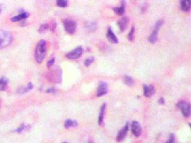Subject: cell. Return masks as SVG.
Segmentation results:
<instances>
[{"instance_id": "9", "label": "cell", "mask_w": 191, "mask_h": 143, "mask_svg": "<svg viewBox=\"0 0 191 143\" xmlns=\"http://www.w3.org/2000/svg\"><path fill=\"white\" fill-rule=\"evenodd\" d=\"M129 125H129V123H127L126 125H125V127H124L120 131H119V132H118V135H117L116 137L117 142H122V141L125 139L127 134V132H128Z\"/></svg>"}, {"instance_id": "17", "label": "cell", "mask_w": 191, "mask_h": 143, "mask_svg": "<svg viewBox=\"0 0 191 143\" xmlns=\"http://www.w3.org/2000/svg\"><path fill=\"white\" fill-rule=\"evenodd\" d=\"M105 109H106V104L105 103L103 104V105L101 106V108H100V114H99V117H98V125H103V120H104L105 112Z\"/></svg>"}, {"instance_id": "12", "label": "cell", "mask_w": 191, "mask_h": 143, "mask_svg": "<svg viewBox=\"0 0 191 143\" xmlns=\"http://www.w3.org/2000/svg\"><path fill=\"white\" fill-rule=\"evenodd\" d=\"M129 22V19L126 17H122V19H120L119 21L118 22V27H119L120 30L121 32H123L127 28V25Z\"/></svg>"}, {"instance_id": "26", "label": "cell", "mask_w": 191, "mask_h": 143, "mask_svg": "<svg viewBox=\"0 0 191 143\" xmlns=\"http://www.w3.org/2000/svg\"><path fill=\"white\" fill-rule=\"evenodd\" d=\"M28 127H29V126H27V125H25L24 124H22L20 126V127L17 128L15 131L17 132H18V133H21L22 131H24L25 129H27V128H28Z\"/></svg>"}, {"instance_id": "13", "label": "cell", "mask_w": 191, "mask_h": 143, "mask_svg": "<svg viewBox=\"0 0 191 143\" xmlns=\"http://www.w3.org/2000/svg\"><path fill=\"white\" fill-rule=\"evenodd\" d=\"M29 13L25 12H23L20 13V14L17 16H14L11 19L12 22H20V21L24 20V19H26L27 18L29 17Z\"/></svg>"}, {"instance_id": "8", "label": "cell", "mask_w": 191, "mask_h": 143, "mask_svg": "<svg viewBox=\"0 0 191 143\" xmlns=\"http://www.w3.org/2000/svg\"><path fill=\"white\" fill-rule=\"evenodd\" d=\"M131 132L133 135L139 137L142 133V127L137 121H133L131 125Z\"/></svg>"}, {"instance_id": "3", "label": "cell", "mask_w": 191, "mask_h": 143, "mask_svg": "<svg viewBox=\"0 0 191 143\" xmlns=\"http://www.w3.org/2000/svg\"><path fill=\"white\" fill-rule=\"evenodd\" d=\"M64 28L65 32L69 35H73L75 33L77 29V23L74 20L66 19L63 21Z\"/></svg>"}, {"instance_id": "24", "label": "cell", "mask_w": 191, "mask_h": 143, "mask_svg": "<svg viewBox=\"0 0 191 143\" xmlns=\"http://www.w3.org/2000/svg\"><path fill=\"white\" fill-rule=\"evenodd\" d=\"M49 25L48 24H43V25H41L39 28V33H43V32H46L47 29H49Z\"/></svg>"}, {"instance_id": "19", "label": "cell", "mask_w": 191, "mask_h": 143, "mask_svg": "<svg viewBox=\"0 0 191 143\" xmlns=\"http://www.w3.org/2000/svg\"><path fill=\"white\" fill-rule=\"evenodd\" d=\"M78 125V123L76 121V120H67L65 122V124H64V126L66 129H69V128L72 127H76Z\"/></svg>"}, {"instance_id": "18", "label": "cell", "mask_w": 191, "mask_h": 143, "mask_svg": "<svg viewBox=\"0 0 191 143\" xmlns=\"http://www.w3.org/2000/svg\"><path fill=\"white\" fill-rule=\"evenodd\" d=\"M8 88V79L6 77L0 78V91H5Z\"/></svg>"}, {"instance_id": "31", "label": "cell", "mask_w": 191, "mask_h": 143, "mask_svg": "<svg viewBox=\"0 0 191 143\" xmlns=\"http://www.w3.org/2000/svg\"><path fill=\"white\" fill-rule=\"evenodd\" d=\"M1 10H2V7H1V5L0 4V14H1Z\"/></svg>"}, {"instance_id": "28", "label": "cell", "mask_w": 191, "mask_h": 143, "mask_svg": "<svg viewBox=\"0 0 191 143\" xmlns=\"http://www.w3.org/2000/svg\"><path fill=\"white\" fill-rule=\"evenodd\" d=\"M175 142V137L174 134H171V135H170V137H169V138H168L167 142H168V143H174Z\"/></svg>"}, {"instance_id": "23", "label": "cell", "mask_w": 191, "mask_h": 143, "mask_svg": "<svg viewBox=\"0 0 191 143\" xmlns=\"http://www.w3.org/2000/svg\"><path fill=\"white\" fill-rule=\"evenodd\" d=\"M135 27L133 26V27H132L131 29H130V33H129L128 35H127V39H128L129 41L133 42V40H134V39H135Z\"/></svg>"}, {"instance_id": "20", "label": "cell", "mask_w": 191, "mask_h": 143, "mask_svg": "<svg viewBox=\"0 0 191 143\" xmlns=\"http://www.w3.org/2000/svg\"><path fill=\"white\" fill-rule=\"evenodd\" d=\"M123 82L127 86H133L134 84V80L130 76L125 75L123 77Z\"/></svg>"}, {"instance_id": "1", "label": "cell", "mask_w": 191, "mask_h": 143, "mask_svg": "<svg viewBox=\"0 0 191 143\" xmlns=\"http://www.w3.org/2000/svg\"><path fill=\"white\" fill-rule=\"evenodd\" d=\"M47 54V42L45 40L42 39L37 43L35 49V58L37 63L41 64Z\"/></svg>"}, {"instance_id": "10", "label": "cell", "mask_w": 191, "mask_h": 143, "mask_svg": "<svg viewBox=\"0 0 191 143\" xmlns=\"http://www.w3.org/2000/svg\"><path fill=\"white\" fill-rule=\"evenodd\" d=\"M144 96L147 98H150L155 94V88L153 85H143Z\"/></svg>"}, {"instance_id": "16", "label": "cell", "mask_w": 191, "mask_h": 143, "mask_svg": "<svg viewBox=\"0 0 191 143\" xmlns=\"http://www.w3.org/2000/svg\"><path fill=\"white\" fill-rule=\"evenodd\" d=\"M114 12L119 16H122L125 14V2L122 1V5L120 7H114L113 8Z\"/></svg>"}, {"instance_id": "11", "label": "cell", "mask_w": 191, "mask_h": 143, "mask_svg": "<svg viewBox=\"0 0 191 143\" xmlns=\"http://www.w3.org/2000/svg\"><path fill=\"white\" fill-rule=\"evenodd\" d=\"M106 36L107 39L109 40L110 42H112V44H118V43L119 42L118 37H116V35H115V34H114V32H112V29H111V27L108 28Z\"/></svg>"}, {"instance_id": "32", "label": "cell", "mask_w": 191, "mask_h": 143, "mask_svg": "<svg viewBox=\"0 0 191 143\" xmlns=\"http://www.w3.org/2000/svg\"><path fill=\"white\" fill-rule=\"evenodd\" d=\"M0 105H1V104H0Z\"/></svg>"}, {"instance_id": "15", "label": "cell", "mask_w": 191, "mask_h": 143, "mask_svg": "<svg viewBox=\"0 0 191 143\" xmlns=\"http://www.w3.org/2000/svg\"><path fill=\"white\" fill-rule=\"evenodd\" d=\"M180 7L183 11L188 12L191 7V0H181Z\"/></svg>"}, {"instance_id": "29", "label": "cell", "mask_w": 191, "mask_h": 143, "mask_svg": "<svg viewBox=\"0 0 191 143\" xmlns=\"http://www.w3.org/2000/svg\"><path fill=\"white\" fill-rule=\"evenodd\" d=\"M46 92H47V93H50V94H53V95H54V94H56L57 93V89H56L55 88H49L48 89H47V90H46Z\"/></svg>"}, {"instance_id": "30", "label": "cell", "mask_w": 191, "mask_h": 143, "mask_svg": "<svg viewBox=\"0 0 191 143\" xmlns=\"http://www.w3.org/2000/svg\"><path fill=\"white\" fill-rule=\"evenodd\" d=\"M158 102H159L160 105H164V104H165V99H164V98L161 97L160 99H159V101H158Z\"/></svg>"}, {"instance_id": "14", "label": "cell", "mask_w": 191, "mask_h": 143, "mask_svg": "<svg viewBox=\"0 0 191 143\" xmlns=\"http://www.w3.org/2000/svg\"><path fill=\"white\" fill-rule=\"evenodd\" d=\"M32 89H33V84H32L31 82H29L27 84V86H25V87H20V88L17 90V92L18 94H20V95H24V94L27 93V92L32 90Z\"/></svg>"}, {"instance_id": "27", "label": "cell", "mask_w": 191, "mask_h": 143, "mask_svg": "<svg viewBox=\"0 0 191 143\" xmlns=\"http://www.w3.org/2000/svg\"><path fill=\"white\" fill-rule=\"evenodd\" d=\"M54 62H55V58L54 57L51 58L50 60H48V62H47V67L50 68V67H52L53 65H54Z\"/></svg>"}, {"instance_id": "2", "label": "cell", "mask_w": 191, "mask_h": 143, "mask_svg": "<svg viewBox=\"0 0 191 143\" xmlns=\"http://www.w3.org/2000/svg\"><path fill=\"white\" fill-rule=\"evenodd\" d=\"M13 40V37L10 32L0 29V49L8 47Z\"/></svg>"}, {"instance_id": "5", "label": "cell", "mask_w": 191, "mask_h": 143, "mask_svg": "<svg viewBox=\"0 0 191 143\" xmlns=\"http://www.w3.org/2000/svg\"><path fill=\"white\" fill-rule=\"evenodd\" d=\"M177 106L180 109L181 112L184 117H189L190 116V105L185 101H180L177 104Z\"/></svg>"}, {"instance_id": "7", "label": "cell", "mask_w": 191, "mask_h": 143, "mask_svg": "<svg viewBox=\"0 0 191 143\" xmlns=\"http://www.w3.org/2000/svg\"><path fill=\"white\" fill-rule=\"evenodd\" d=\"M108 92V85L107 82H99L98 87L97 89V96L103 97L107 94Z\"/></svg>"}, {"instance_id": "25", "label": "cell", "mask_w": 191, "mask_h": 143, "mask_svg": "<svg viewBox=\"0 0 191 143\" xmlns=\"http://www.w3.org/2000/svg\"><path fill=\"white\" fill-rule=\"evenodd\" d=\"M94 58L93 57H91L87 58V59L85 60V62H84V65L86 67H89L90 65H91L92 64V62H94Z\"/></svg>"}, {"instance_id": "22", "label": "cell", "mask_w": 191, "mask_h": 143, "mask_svg": "<svg viewBox=\"0 0 191 143\" xmlns=\"http://www.w3.org/2000/svg\"><path fill=\"white\" fill-rule=\"evenodd\" d=\"M57 7L65 8L68 6V0H57Z\"/></svg>"}, {"instance_id": "6", "label": "cell", "mask_w": 191, "mask_h": 143, "mask_svg": "<svg viewBox=\"0 0 191 143\" xmlns=\"http://www.w3.org/2000/svg\"><path fill=\"white\" fill-rule=\"evenodd\" d=\"M83 53V48L82 47H77L73 50L72 51L69 52L66 54V57L67 59L73 60V59H77L80 57Z\"/></svg>"}, {"instance_id": "4", "label": "cell", "mask_w": 191, "mask_h": 143, "mask_svg": "<svg viewBox=\"0 0 191 143\" xmlns=\"http://www.w3.org/2000/svg\"><path fill=\"white\" fill-rule=\"evenodd\" d=\"M162 25H163V20H162V19H160V20H158V22L155 23L153 32H152V33L150 35L148 38L150 42L152 43V44H155V43L156 42L157 39H158V32H159L160 29V27H162Z\"/></svg>"}, {"instance_id": "21", "label": "cell", "mask_w": 191, "mask_h": 143, "mask_svg": "<svg viewBox=\"0 0 191 143\" xmlns=\"http://www.w3.org/2000/svg\"><path fill=\"white\" fill-rule=\"evenodd\" d=\"M85 27L87 30L90 31V32H94L97 29V25H96L95 22H88Z\"/></svg>"}]
</instances>
